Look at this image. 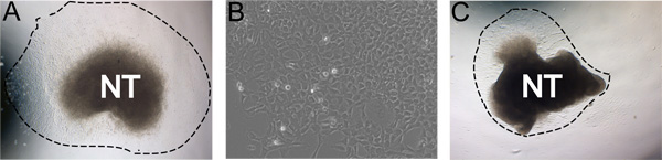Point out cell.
<instances>
[{
    "instance_id": "cell-1",
    "label": "cell",
    "mask_w": 662,
    "mask_h": 160,
    "mask_svg": "<svg viewBox=\"0 0 662 160\" xmlns=\"http://www.w3.org/2000/svg\"><path fill=\"white\" fill-rule=\"evenodd\" d=\"M473 76L492 119L523 137L570 125L610 83L556 21L530 9H512L484 28Z\"/></svg>"
}]
</instances>
